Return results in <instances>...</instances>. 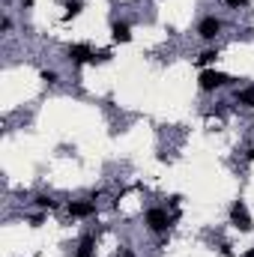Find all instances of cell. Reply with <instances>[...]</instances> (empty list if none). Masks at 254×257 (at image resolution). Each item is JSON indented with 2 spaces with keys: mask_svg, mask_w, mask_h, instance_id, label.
I'll use <instances>...</instances> for the list:
<instances>
[{
  "mask_svg": "<svg viewBox=\"0 0 254 257\" xmlns=\"http://www.w3.org/2000/svg\"><path fill=\"white\" fill-rule=\"evenodd\" d=\"M230 224H233V227H239L242 233H248V230L254 227L251 212H248L245 200H233V206H230Z\"/></svg>",
  "mask_w": 254,
  "mask_h": 257,
  "instance_id": "obj_1",
  "label": "cell"
},
{
  "mask_svg": "<svg viewBox=\"0 0 254 257\" xmlns=\"http://www.w3.org/2000/svg\"><path fill=\"white\" fill-rule=\"evenodd\" d=\"M171 221H174V215H168L162 206H153V209H147V227H150L153 233H165V230L171 227Z\"/></svg>",
  "mask_w": 254,
  "mask_h": 257,
  "instance_id": "obj_2",
  "label": "cell"
},
{
  "mask_svg": "<svg viewBox=\"0 0 254 257\" xmlns=\"http://www.w3.org/2000/svg\"><path fill=\"white\" fill-rule=\"evenodd\" d=\"M197 84H200V90L212 93V90H218V87L230 84V78H227V75H221V72H215V69H200V78H197Z\"/></svg>",
  "mask_w": 254,
  "mask_h": 257,
  "instance_id": "obj_3",
  "label": "cell"
},
{
  "mask_svg": "<svg viewBox=\"0 0 254 257\" xmlns=\"http://www.w3.org/2000/svg\"><path fill=\"white\" fill-rule=\"evenodd\" d=\"M93 54H96V51H93V48H90V45H84V42H75V45H69V48H66V57H69V60H72V63H93Z\"/></svg>",
  "mask_w": 254,
  "mask_h": 257,
  "instance_id": "obj_4",
  "label": "cell"
},
{
  "mask_svg": "<svg viewBox=\"0 0 254 257\" xmlns=\"http://www.w3.org/2000/svg\"><path fill=\"white\" fill-rule=\"evenodd\" d=\"M218 33H221V18H215V15H206V18L197 24V36H200V39H206V42H209V39H215Z\"/></svg>",
  "mask_w": 254,
  "mask_h": 257,
  "instance_id": "obj_5",
  "label": "cell"
},
{
  "mask_svg": "<svg viewBox=\"0 0 254 257\" xmlns=\"http://www.w3.org/2000/svg\"><path fill=\"white\" fill-rule=\"evenodd\" d=\"M69 215H75V218H90V215H96V203H93V200H75V203H69Z\"/></svg>",
  "mask_w": 254,
  "mask_h": 257,
  "instance_id": "obj_6",
  "label": "cell"
},
{
  "mask_svg": "<svg viewBox=\"0 0 254 257\" xmlns=\"http://www.w3.org/2000/svg\"><path fill=\"white\" fill-rule=\"evenodd\" d=\"M111 39L120 42V45L132 42V27H129V21H114V24H111Z\"/></svg>",
  "mask_w": 254,
  "mask_h": 257,
  "instance_id": "obj_7",
  "label": "cell"
},
{
  "mask_svg": "<svg viewBox=\"0 0 254 257\" xmlns=\"http://www.w3.org/2000/svg\"><path fill=\"white\" fill-rule=\"evenodd\" d=\"M215 60H218V51H215V48H206V51L197 54V66H200V69H209Z\"/></svg>",
  "mask_w": 254,
  "mask_h": 257,
  "instance_id": "obj_8",
  "label": "cell"
},
{
  "mask_svg": "<svg viewBox=\"0 0 254 257\" xmlns=\"http://www.w3.org/2000/svg\"><path fill=\"white\" fill-rule=\"evenodd\" d=\"M93 248H96V239L93 236H84L81 245H78V251H75V257H93Z\"/></svg>",
  "mask_w": 254,
  "mask_h": 257,
  "instance_id": "obj_9",
  "label": "cell"
},
{
  "mask_svg": "<svg viewBox=\"0 0 254 257\" xmlns=\"http://www.w3.org/2000/svg\"><path fill=\"white\" fill-rule=\"evenodd\" d=\"M236 102L242 108H254V90H236Z\"/></svg>",
  "mask_w": 254,
  "mask_h": 257,
  "instance_id": "obj_10",
  "label": "cell"
},
{
  "mask_svg": "<svg viewBox=\"0 0 254 257\" xmlns=\"http://www.w3.org/2000/svg\"><path fill=\"white\" fill-rule=\"evenodd\" d=\"M81 9H84V3H81V0H69V3H66V12H63V18L69 21V18H75V15H81Z\"/></svg>",
  "mask_w": 254,
  "mask_h": 257,
  "instance_id": "obj_11",
  "label": "cell"
},
{
  "mask_svg": "<svg viewBox=\"0 0 254 257\" xmlns=\"http://www.w3.org/2000/svg\"><path fill=\"white\" fill-rule=\"evenodd\" d=\"M36 206H39V209H54L57 200H51L48 194H39V197H36Z\"/></svg>",
  "mask_w": 254,
  "mask_h": 257,
  "instance_id": "obj_12",
  "label": "cell"
},
{
  "mask_svg": "<svg viewBox=\"0 0 254 257\" xmlns=\"http://www.w3.org/2000/svg\"><path fill=\"white\" fill-rule=\"evenodd\" d=\"M57 78H60V75H57L54 69H42V81H45V84H57Z\"/></svg>",
  "mask_w": 254,
  "mask_h": 257,
  "instance_id": "obj_13",
  "label": "cell"
},
{
  "mask_svg": "<svg viewBox=\"0 0 254 257\" xmlns=\"http://www.w3.org/2000/svg\"><path fill=\"white\" fill-rule=\"evenodd\" d=\"M105 60H111V51H99V54H93V63H105Z\"/></svg>",
  "mask_w": 254,
  "mask_h": 257,
  "instance_id": "obj_14",
  "label": "cell"
},
{
  "mask_svg": "<svg viewBox=\"0 0 254 257\" xmlns=\"http://www.w3.org/2000/svg\"><path fill=\"white\" fill-rule=\"evenodd\" d=\"M0 27H3V30H12V18H9V15H3V21H0Z\"/></svg>",
  "mask_w": 254,
  "mask_h": 257,
  "instance_id": "obj_15",
  "label": "cell"
},
{
  "mask_svg": "<svg viewBox=\"0 0 254 257\" xmlns=\"http://www.w3.org/2000/svg\"><path fill=\"white\" fill-rule=\"evenodd\" d=\"M227 6H233V9H239V6H245V0H224Z\"/></svg>",
  "mask_w": 254,
  "mask_h": 257,
  "instance_id": "obj_16",
  "label": "cell"
},
{
  "mask_svg": "<svg viewBox=\"0 0 254 257\" xmlns=\"http://www.w3.org/2000/svg\"><path fill=\"white\" fill-rule=\"evenodd\" d=\"M245 159H248V162H254V147L248 150V153H245Z\"/></svg>",
  "mask_w": 254,
  "mask_h": 257,
  "instance_id": "obj_17",
  "label": "cell"
},
{
  "mask_svg": "<svg viewBox=\"0 0 254 257\" xmlns=\"http://www.w3.org/2000/svg\"><path fill=\"white\" fill-rule=\"evenodd\" d=\"M245 257H254V248H248V251H245Z\"/></svg>",
  "mask_w": 254,
  "mask_h": 257,
  "instance_id": "obj_18",
  "label": "cell"
}]
</instances>
